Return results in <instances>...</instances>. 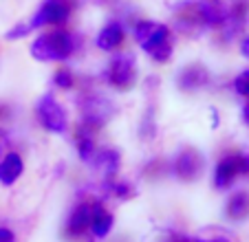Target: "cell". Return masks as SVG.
Segmentation results:
<instances>
[{"mask_svg": "<svg viewBox=\"0 0 249 242\" xmlns=\"http://www.w3.org/2000/svg\"><path fill=\"white\" fill-rule=\"evenodd\" d=\"M135 37L139 47L148 53L155 62H168L172 55V42H170V29L165 24L141 20L135 27Z\"/></svg>", "mask_w": 249, "mask_h": 242, "instance_id": "obj_1", "label": "cell"}, {"mask_svg": "<svg viewBox=\"0 0 249 242\" xmlns=\"http://www.w3.org/2000/svg\"><path fill=\"white\" fill-rule=\"evenodd\" d=\"M73 53V35L66 31L44 33L31 44V55L38 62H62Z\"/></svg>", "mask_w": 249, "mask_h": 242, "instance_id": "obj_2", "label": "cell"}, {"mask_svg": "<svg viewBox=\"0 0 249 242\" xmlns=\"http://www.w3.org/2000/svg\"><path fill=\"white\" fill-rule=\"evenodd\" d=\"M36 115H38L40 123L44 126V130L55 132V135H64L66 132L69 119H66L64 108L55 102V97H51V95L40 97V102L36 104Z\"/></svg>", "mask_w": 249, "mask_h": 242, "instance_id": "obj_3", "label": "cell"}, {"mask_svg": "<svg viewBox=\"0 0 249 242\" xmlns=\"http://www.w3.org/2000/svg\"><path fill=\"white\" fill-rule=\"evenodd\" d=\"M106 79L108 84L115 86V88H130L137 79V60L132 53H119V55L113 57L108 70H106Z\"/></svg>", "mask_w": 249, "mask_h": 242, "instance_id": "obj_4", "label": "cell"}, {"mask_svg": "<svg viewBox=\"0 0 249 242\" xmlns=\"http://www.w3.org/2000/svg\"><path fill=\"white\" fill-rule=\"evenodd\" d=\"M71 16V2L69 0H44V5L36 11L31 18V27L38 29L44 24H62Z\"/></svg>", "mask_w": 249, "mask_h": 242, "instance_id": "obj_5", "label": "cell"}, {"mask_svg": "<svg viewBox=\"0 0 249 242\" xmlns=\"http://www.w3.org/2000/svg\"><path fill=\"white\" fill-rule=\"evenodd\" d=\"M240 156L243 154H227V156H223L218 161L216 172H214L216 190H227L236 181V176H240Z\"/></svg>", "mask_w": 249, "mask_h": 242, "instance_id": "obj_6", "label": "cell"}, {"mask_svg": "<svg viewBox=\"0 0 249 242\" xmlns=\"http://www.w3.org/2000/svg\"><path fill=\"white\" fill-rule=\"evenodd\" d=\"M203 168V161H201V154L196 150L188 148L183 152H179V156L174 158V174L183 181H192Z\"/></svg>", "mask_w": 249, "mask_h": 242, "instance_id": "obj_7", "label": "cell"}, {"mask_svg": "<svg viewBox=\"0 0 249 242\" xmlns=\"http://www.w3.org/2000/svg\"><path fill=\"white\" fill-rule=\"evenodd\" d=\"M90 218H93V203H80L66 220V233L69 236H82L84 231H89Z\"/></svg>", "mask_w": 249, "mask_h": 242, "instance_id": "obj_8", "label": "cell"}, {"mask_svg": "<svg viewBox=\"0 0 249 242\" xmlns=\"http://www.w3.org/2000/svg\"><path fill=\"white\" fill-rule=\"evenodd\" d=\"M84 123L89 128H97L102 126L104 121L108 119L110 115H113V110H110V104L108 102H104V99L99 97H90L84 102Z\"/></svg>", "mask_w": 249, "mask_h": 242, "instance_id": "obj_9", "label": "cell"}, {"mask_svg": "<svg viewBox=\"0 0 249 242\" xmlns=\"http://www.w3.org/2000/svg\"><path fill=\"white\" fill-rule=\"evenodd\" d=\"M90 161H93V168L99 172V176L108 178V181L117 174V170H119V152L117 150H110V148L99 150L97 154H93Z\"/></svg>", "mask_w": 249, "mask_h": 242, "instance_id": "obj_10", "label": "cell"}, {"mask_svg": "<svg viewBox=\"0 0 249 242\" xmlns=\"http://www.w3.org/2000/svg\"><path fill=\"white\" fill-rule=\"evenodd\" d=\"M24 172V161L18 152H9L0 161V185H14Z\"/></svg>", "mask_w": 249, "mask_h": 242, "instance_id": "obj_11", "label": "cell"}, {"mask_svg": "<svg viewBox=\"0 0 249 242\" xmlns=\"http://www.w3.org/2000/svg\"><path fill=\"white\" fill-rule=\"evenodd\" d=\"M115 225V216L110 214L108 209L104 205H99V203H93V218H90V233H93L95 238H106L110 233V229H113Z\"/></svg>", "mask_w": 249, "mask_h": 242, "instance_id": "obj_12", "label": "cell"}, {"mask_svg": "<svg viewBox=\"0 0 249 242\" xmlns=\"http://www.w3.org/2000/svg\"><path fill=\"white\" fill-rule=\"evenodd\" d=\"M122 42H124V27L119 22H108L97 35V47L102 51H115Z\"/></svg>", "mask_w": 249, "mask_h": 242, "instance_id": "obj_13", "label": "cell"}, {"mask_svg": "<svg viewBox=\"0 0 249 242\" xmlns=\"http://www.w3.org/2000/svg\"><path fill=\"white\" fill-rule=\"evenodd\" d=\"M225 214H227V218H231V220L247 218L249 216V194L247 191H238V194H234L230 200H227Z\"/></svg>", "mask_w": 249, "mask_h": 242, "instance_id": "obj_14", "label": "cell"}, {"mask_svg": "<svg viewBox=\"0 0 249 242\" xmlns=\"http://www.w3.org/2000/svg\"><path fill=\"white\" fill-rule=\"evenodd\" d=\"M205 82H207L205 69H201V66H196V64L188 66L179 77V86L185 90H194V88H198V86H203Z\"/></svg>", "mask_w": 249, "mask_h": 242, "instance_id": "obj_15", "label": "cell"}, {"mask_svg": "<svg viewBox=\"0 0 249 242\" xmlns=\"http://www.w3.org/2000/svg\"><path fill=\"white\" fill-rule=\"evenodd\" d=\"M75 141H77V154H80V158L89 163L90 158H93V154H95V143H93V135H90V128L86 126V123L80 128V130H77Z\"/></svg>", "mask_w": 249, "mask_h": 242, "instance_id": "obj_16", "label": "cell"}, {"mask_svg": "<svg viewBox=\"0 0 249 242\" xmlns=\"http://www.w3.org/2000/svg\"><path fill=\"white\" fill-rule=\"evenodd\" d=\"M110 191H113L117 198L126 200V198H132L135 196V187L126 181H119V183H110Z\"/></svg>", "mask_w": 249, "mask_h": 242, "instance_id": "obj_17", "label": "cell"}, {"mask_svg": "<svg viewBox=\"0 0 249 242\" xmlns=\"http://www.w3.org/2000/svg\"><path fill=\"white\" fill-rule=\"evenodd\" d=\"M31 31H33L31 22H18V24H14V27H11L9 31L5 33V37L9 40V42H14V40H18V37H24L27 33H31Z\"/></svg>", "mask_w": 249, "mask_h": 242, "instance_id": "obj_18", "label": "cell"}, {"mask_svg": "<svg viewBox=\"0 0 249 242\" xmlns=\"http://www.w3.org/2000/svg\"><path fill=\"white\" fill-rule=\"evenodd\" d=\"M55 86H60V88H71L73 86V73L71 70H57L55 73Z\"/></svg>", "mask_w": 249, "mask_h": 242, "instance_id": "obj_19", "label": "cell"}, {"mask_svg": "<svg viewBox=\"0 0 249 242\" xmlns=\"http://www.w3.org/2000/svg\"><path fill=\"white\" fill-rule=\"evenodd\" d=\"M0 242H16V233L9 227H0Z\"/></svg>", "mask_w": 249, "mask_h": 242, "instance_id": "obj_20", "label": "cell"}, {"mask_svg": "<svg viewBox=\"0 0 249 242\" xmlns=\"http://www.w3.org/2000/svg\"><path fill=\"white\" fill-rule=\"evenodd\" d=\"M240 174H243V176H249V154H243V156H240Z\"/></svg>", "mask_w": 249, "mask_h": 242, "instance_id": "obj_21", "label": "cell"}, {"mask_svg": "<svg viewBox=\"0 0 249 242\" xmlns=\"http://www.w3.org/2000/svg\"><path fill=\"white\" fill-rule=\"evenodd\" d=\"M192 242H231V240H227L223 236H214V238H194Z\"/></svg>", "mask_w": 249, "mask_h": 242, "instance_id": "obj_22", "label": "cell"}, {"mask_svg": "<svg viewBox=\"0 0 249 242\" xmlns=\"http://www.w3.org/2000/svg\"><path fill=\"white\" fill-rule=\"evenodd\" d=\"M240 53H243L245 57H249V35L243 37V42H240Z\"/></svg>", "mask_w": 249, "mask_h": 242, "instance_id": "obj_23", "label": "cell"}, {"mask_svg": "<svg viewBox=\"0 0 249 242\" xmlns=\"http://www.w3.org/2000/svg\"><path fill=\"white\" fill-rule=\"evenodd\" d=\"M212 128H218V112L212 110Z\"/></svg>", "mask_w": 249, "mask_h": 242, "instance_id": "obj_24", "label": "cell"}, {"mask_svg": "<svg viewBox=\"0 0 249 242\" xmlns=\"http://www.w3.org/2000/svg\"><path fill=\"white\" fill-rule=\"evenodd\" d=\"M243 119H245V123H247V126H249V104L243 108Z\"/></svg>", "mask_w": 249, "mask_h": 242, "instance_id": "obj_25", "label": "cell"}, {"mask_svg": "<svg viewBox=\"0 0 249 242\" xmlns=\"http://www.w3.org/2000/svg\"><path fill=\"white\" fill-rule=\"evenodd\" d=\"M2 145L5 143H2V139H0V156H2Z\"/></svg>", "mask_w": 249, "mask_h": 242, "instance_id": "obj_26", "label": "cell"}]
</instances>
